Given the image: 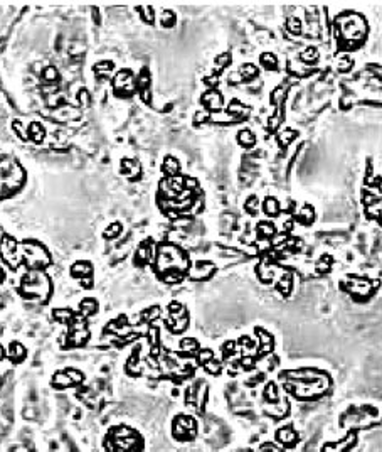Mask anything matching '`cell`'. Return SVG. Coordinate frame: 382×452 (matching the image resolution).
I'll list each match as a JSON object with an SVG mask.
<instances>
[{"mask_svg":"<svg viewBox=\"0 0 382 452\" xmlns=\"http://www.w3.org/2000/svg\"><path fill=\"white\" fill-rule=\"evenodd\" d=\"M49 292H51V283H49V278L46 273L34 270V272H29L26 277L22 278V283H20V294H22L24 297L46 301Z\"/></svg>","mask_w":382,"mask_h":452,"instance_id":"obj_1","label":"cell"},{"mask_svg":"<svg viewBox=\"0 0 382 452\" xmlns=\"http://www.w3.org/2000/svg\"><path fill=\"white\" fill-rule=\"evenodd\" d=\"M24 252H26L27 264H29V267H32V269H39V267L49 265V255L40 245L26 241V243H24Z\"/></svg>","mask_w":382,"mask_h":452,"instance_id":"obj_2","label":"cell"},{"mask_svg":"<svg viewBox=\"0 0 382 452\" xmlns=\"http://www.w3.org/2000/svg\"><path fill=\"white\" fill-rule=\"evenodd\" d=\"M0 255H2L3 260H5L10 267H15L14 260H15V255H17V243H15L14 238H10V236L2 238V243H0Z\"/></svg>","mask_w":382,"mask_h":452,"instance_id":"obj_3","label":"cell"},{"mask_svg":"<svg viewBox=\"0 0 382 452\" xmlns=\"http://www.w3.org/2000/svg\"><path fill=\"white\" fill-rule=\"evenodd\" d=\"M121 90H126V93L131 94L133 90V78H131L130 69H121L116 76H115V91L121 94Z\"/></svg>","mask_w":382,"mask_h":452,"instance_id":"obj_4","label":"cell"},{"mask_svg":"<svg viewBox=\"0 0 382 452\" xmlns=\"http://www.w3.org/2000/svg\"><path fill=\"white\" fill-rule=\"evenodd\" d=\"M355 444V435L354 434H348V437L345 439L344 442H337V444H328V446L323 447V452H345L348 447Z\"/></svg>","mask_w":382,"mask_h":452,"instance_id":"obj_5","label":"cell"},{"mask_svg":"<svg viewBox=\"0 0 382 452\" xmlns=\"http://www.w3.org/2000/svg\"><path fill=\"white\" fill-rule=\"evenodd\" d=\"M202 101H204L205 105H207V108H209V110H214V112H216V110H219L221 106H223V96H221V94L217 93V91H214V90H212V91H207V93H205Z\"/></svg>","mask_w":382,"mask_h":452,"instance_id":"obj_6","label":"cell"},{"mask_svg":"<svg viewBox=\"0 0 382 452\" xmlns=\"http://www.w3.org/2000/svg\"><path fill=\"white\" fill-rule=\"evenodd\" d=\"M297 434L293 432V429L291 427H285V429L278 430V441L283 442L285 446H291V444L297 442Z\"/></svg>","mask_w":382,"mask_h":452,"instance_id":"obj_7","label":"cell"},{"mask_svg":"<svg viewBox=\"0 0 382 452\" xmlns=\"http://www.w3.org/2000/svg\"><path fill=\"white\" fill-rule=\"evenodd\" d=\"M91 265L86 264V262H79V264H76L75 267L71 269V273L75 275V277L81 278V277H89L91 275Z\"/></svg>","mask_w":382,"mask_h":452,"instance_id":"obj_8","label":"cell"},{"mask_svg":"<svg viewBox=\"0 0 382 452\" xmlns=\"http://www.w3.org/2000/svg\"><path fill=\"white\" fill-rule=\"evenodd\" d=\"M212 270H214V265H211V264H199L194 269V272H192V278H195V280L205 278L209 275V272H212Z\"/></svg>","mask_w":382,"mask_h":452,"instance_id":"obj_9","label":"cell"},{"mask_svg":"<svg viewBox=\"0 0 382 452\" xmlns=\"http://www.w3.org/2000/svg\"><path fill=\"white\" fill-rule=\"evenodd\" d=\"M96 307L98 304L94 299H84L83 302H81V312H83L84 316H91L96 312Z\"/></svg>","mask_w":382,"mask_h":452,"instance_id":"obj_10","label":"cell"},{"mask_svg":"<svg viewBox=\"0 0 382 452\" xmlns=\"http://www.w3.org/2000/svg\"><path fill=\"white\" fill-rule=\"evenodd\" d=\"M29 132H31L32 138H34L36 142H40V140H42L44 135H46V130L40 127V123H31V127H29Z\"/></svg>","mask_w":382,"mask_h":452,"instance_id":"obj_11","label":"cell"},{"mask_svg":"<svg viewBox=\"0 0 382 452\" xmlns=\"http://www.w3.org/2000/svg\"><path fill=\"white\" fill-rule=\"evenodd\" d=\"M265 211L268 213L269 216H276L278 213H280V204H278L276 199L273 198H268L265 201Z\"/></svg>","mask_w":382,"mask_h":452,"instance_id":"obj_12","label":"cell"},{"mask_svg":"<svg viewBox=\"0 0 382 452\" xmlns=\"http://www.w3.org/2000/svg\"><path fill=\"white\" fill-rule=\"evenodd\" d=\"M163 171H165L168 176H175L179 172V162L174 157H167L165 164H163Z\"/></svg>","mask_w":382,"mask_h":452,"instance_id":"obj_13","label":"cell"},{"mask_svg":"<svg viewBox=\"0 0 382 452\" xmlns=\"http://www.w3.org/2000/svg\"><path fill=\"white\" fill-rule=\"evenodd\" d=\"M54 317L59 320V322H71L75 314H73V311H69V309H56Z\"/></svg>","mask_w":382,"mask_h":452,"instance_id":"obj_14","label":"cell"},{"mask_svg":"<svg viewBox=\"0 0 382 452\" xmlns=\"http://www.w3.org/2000/svg\"><path fill=\"white\" fill-rule=\"evenodd\" d=\"M237 138H239V142L244 147H251L253 143H254V135L251 132H248V130H242V132H239Z\"/></svg>","mask_w":382,"mask_h":452,"instance_id":"obj_15","label":"cell"},{"mask_svg":"<svg viewBox=\"0 0 382 452\" xmlns=\"http://www.w3.org/2000/svg\"><path fill=\"white\" fill-rule=\"evenodd\" d=\"M258 231H260V235L263 233V236H271V235H274V226L268 223V221H265V223L258 225Z\"/></svg>","mask_w":382,"mask_h":452,"instance_id":"obj_16","label":"cell"},{"mask_svg":"<svg viewBox=\"0 0 382 452\" xmlns=\"http://www.w3.org/2000/svg\"><path fill=\"white\" fill-rule=\"evenodd\" d=\"M241 75L244 80H251V78L258 75V71H256V68L251 66V64H244V66H241Z\"/></svg>","mask_w":382,"mask_h":452,"instance_id":"obj_17","label":"cell"},{"mask_svg":"<svg viewBox=\"0 0 382 452\" xmlns=\"http://www.w3.org/2000/svg\"><path fill=\"white\" fill-rule=\"evenodd\" d=\"M10 356L12 358H15V360H22L24 358V348L20 346V344L14 343L10 346Z\"/></svg>","mask_w":382,"mask_h":452,"instance_id":"obj_18","label":"cell"},{"mask_svg":"<svg viewBox=\"0 0 382 452\" xmlns=\"http://www.w3.org/2000/svg\"><path fill=\"white\" fill-rule=\"evenodd\" d=\"M120 231H121V225H120V223H115V225H112V226H110V228L105 231V236H106V238H115V236L120 235Z\"/></svg>","mask_w":382,"mask_h":452,"instance_id":"obj_19","label":"cell"},{"mask_svg":"<svg viewBox=\"0 0 382 452\" xmlns=\"http://www.w3.org/2000/svg\"><path fill=\"white\" fill-rule=\"evenodd\" d=\"M175 24V17L172 12H163L162 14V26L163 27H172Z\"/></svg>","mask_w":382,"mask_h":452,"instance_id":"obj_20","label":"cell"},{"mask_svg":"<svg viewBox=\"0 0 382 452\" xmlns=\"http://www.w3.org/2000/svg\"><path fill=\"white\" fill-rule=\"evenodd\" d=\"M182 349H184V351H195V349H197V341L195 339H184Z\"/></svg>","mask_w":382,"mask_h":452,"instance_id":"obj_21","label":"cell"},{"mask_svg":"<svg viewBox=\"0 0 382 452\" xmlns=\"http://www.w3.org/2000/svg\"><path fill=\"white\" fill-rule=\"evenodd\" d=\"M44 78H46V80H56L57 71L52 66H49L47 69H44Z\"/></svg>","mask_w":382,"mask_h":452,"instance_id":"obj_22","label":"cell"},{"mask_svg":"<svg viewBox=\"0 0 382 452\" xmlns=\"http://www.w3.org/2000/svg\"><path fill=\"white\" fill-rule=\"evenodd\" d=\"M263 63L266 64V66H276V59H274L271 54H265L263 56Z\"/></svg>","mask_w":382,"mask_h":452,"instance_id":"obj_23","label":"cell"},{"mask_svg":"<svg viewBox=\"0 0 382 452\" xmlns=\"http://www.w3.org/2000/svg\"><path fill=\"white\" fill-rule=\"evenodd\" d=\"M229 61H231V59H229V54H223V56L217 57V64H221V66H226Z\"/></svg>","mask_w":382,"mask_h":452,"instance_id":"obj_24","label":"cell"},{"mask_svg":"<svg viewBox=\"0 0 382 452\" xmlns=\"http://www.w3.org/2000/svg\"><path fill=\"white\" fill-rule=\"evenodd\" d=\"M3 277H5V273H3V270L0 269V280H3Z\"/></svg>","mask_w":382,"mask_h":452,"instance_id":"obj_25","label":"cell"},{"mask_svg":"<svg viewBox=\"0 0 382 452\" xmlns=\"http://www.w3.org/2000/svg\"><path fill=\"white\" fill-rule=\"evenodd\" d=\"M2 355H3V349H2V348H0V358H2Z\"/></svg>","mask_w":382,"mask_h":452,"instance_id":"obj_26","label":"cell"}]
</instances>
